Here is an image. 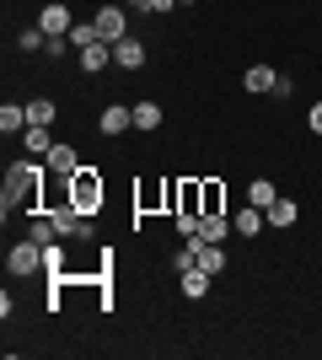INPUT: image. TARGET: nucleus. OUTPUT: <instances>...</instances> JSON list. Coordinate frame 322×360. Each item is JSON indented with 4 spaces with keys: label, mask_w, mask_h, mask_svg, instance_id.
Here are the masks:
<instances>
[{
    "label": "nucleus",
    "mask_w": 322,
    "mask_h": 360,
    "mask_svg": "<svg viewBox=\"0 0 322 360\" xmlns=\"http://www.w3.org/2000/svg\"><path fill=\"white\" fill-rule=\"evenodd\" d=\"M38 178H43V172H38V162H16L11 167V178H6V210H11V205H27V210H38Z\"/></svg>",
    "instance_id": "f03ea898"
},
{
    "label": "nucleus",
    "mask_w": 322,
    "mask_h": 360,
    "mask_svg": "<svg viewBox=\"0 0 322 360\" xmlns=\"http://www.w3.org/2000/svg\"><path fill=\"white\" fill-rule=\"evenodd\" d=\"M70 44H76V49H92L97 44V22H76V27H70Z\"/></svg>",
    "instance_id": "5701e85b"
},
{
    "label": "nucleus",
    "mask_w": 322,
    "mask_h": 360,
    "mask_svg": "<svg viewBox=\"0 0 322 360\" xmlns=\"http://www.w3.org/2000/svg\"><path fill=\"white\" fill-rule=\"evenodd\" d=\"M0 129H6V135H27V108L6 103V108H0Z\"/></svg>",
    "instance_id": "2eb2a0df"
},
{
    "label": "nucleus",
    "mask_w": 322,
    "mask_h": 360,
    "mask_svg": "<svg viewBox=\"0 0 322 360\" xmlns=\"http://www.w3.org/2000/svg\"><path fill=\"white\" fill-rule=\"evenodd\" d=\"M97 38H102V44H119V38H129V16H123V6L119 0H113V6H97Z\"/></svg>",
    "instance_id": "7ed1b4c3"
},
{
    "label": "nucleus",
    "mask_w": 322,
    "mask_h": 360,
    "mask_svg": "<svg viewBox=\"0 0 322 360\" xmlns=\"http://www.w3.org/2000/svg\"><path fill=\"white\" fill-rule=\"evenodd\" d=\"M65 199H70L81 215H97V210H102L107 188H102V178H97V167H81L76 178H65Z\"/></svg>",
    "instance_id": "f257e3e1"
},
{
    "label": "nucleus",
    "mask_w": 322,
    "mask_h": 360,
    "mask_svg": "<svg viewBox=\"0 0 322 360\" xmlns=\"http://www.w3.org/2000/svg\"><path fill=\"white\" fill-rule=\"evenodd\" d=\"M22 146H27V156H48V150H54V140H48V129H38V124H32L27 135H22Z\"/></svg>",
    "instance_id": "aec40b11"
},
{
    "label": "nucleus",
    "mask_w": 322,
    "mask_h": 360,
    "mask_svg": "<svg viewBox=\"0 0 322 360\" xmlns=\"http://www.w3.org/2000/svg\"><path fill=\"white\" fill-rule=\"evenodd\" d=\"M226 231H231L226 215H199V237L204 242H226Z\"/></svg>",
    "instance_id": "a211bd4d"
},
{
    "label": "nucleus",
    "mask_w": 322,
    "mask_h": 360,
    "mask_svg": "<svg viewBox=\"0 0 322 360\" xmlns=\"http://www.w3.org/2000/svg\"><path fill=\"white\" fill-rule=\"evenodd\" d=\"M295 221H301V205H295V199H274V205H269V226H274V231H290Z\"/></svg>",
    "instance_id": "9b49d317"
},
{
    "label": "nucleus",
    "mask_w": 322,
    "mask_h": 360,
    "mask_svg": "<svg viewBox=\"0 0 322 360\" xmlns=\"http://www.w3.org/2000/svg\"><path fill=\"white\" fill-rule=\"evenodd\" d=\"M119 6H140V11H145V0H119Z\"/></svg>",
    "instance_id": "bb28decb"
},
{
    "label": "nucleus",
    "mask_w": 322,
    "mask_h": 360,
    "mask_svg": "<svg viewBox=\"0 0 322 360\" xmlns=\"http://www.w3.org/2000/svg\"><path fill=\"white\" fill-rule=\"evenodd\" d=\"M242 86H247V91H274V86H279V75L269 70V65H253V70L242 75Z\"/></svg>",
    "instance_id": "4468645a"
},
{
    "label": "nucleus",
    "mask_w": 322,
    "mask_h": 360,
    "mask_svg": "<svg viewBox=\"0 0 322 360\" xmlns=\"http://www.w3.org/2000/svg\"><path fill=\"white\" fill-rule=\"evenodd\" d=\"M38 27H43L48 38H70V27H76V22H70V6H65V0H48L43 11H38Z\"/></svg>",
    "instance_id": "39448f33"
},
{
    "label": "nucleus",
    "mask_w": 322,
    "mask_h": 360,
    "mask_svg": "<svg viewBox=\"0 0 322 360\" xmlns=\"http://www.w3.org/2000/svg\"><path fill=\"white\" fill-rule=\"evenodd\" d=\"M43 162H48V172H54V178H76V172H81V156H76V146H54V150H48V156H43Z\"/></svg>",
    "instance_id": "423d86ee"
},
{
    "label": "nucleus",
    "mask_w": 322,
    "mask_h": 360,
    "mask_svg": "<svg viewBox=\"0 0 322 360\" xmlns=\"http://www.w3.org/2000/svg\"><path fill=\"white\" fill-rule=\"evenodd\" d=\"M123 129H135V108H123V103L102 108V135H123Z\"/></svg>",
    "instance_id": "9d476101"
},
{
    "label": "nucleus",
    "mask_w": 322,
    "mask_h": 360,
    "mask_svg": "<svg viewBox=\"0 0 322 360\" xmlns=\"http://www.w3.org/2000/svg\"><path fill=\"white\" fill-rule=\"evenodd\" d=\"M204 215H226V188H220V178H204Z\"/></svg>",
    "instance_id": "f3484780"
},
{
    "label": "nucleus",
    "mask_w": 322,
    "mask_h": 360,
    "mask_svg": "<svg viewBox=\"0 0 322 360\" xmlns=\"http://www.w3.org/2000/svg\"><path fill=\"white\" fill-rule=\"evenodd\" d=\"M274 183H269V178H253V183H247V205H258V210H269V205H274Z\"/></svg>",
    "instance_id": "dca6fc26"
},
{
    "label": "nucleus",
    "mask_w": 322,
    "mask_h": 360,
    "mask_svg": "<svg viewBox=\"0 0 322 360\" xmlns=\"http://www.w3.org/2000/svg\"><path fill=\"white\" fill-rule=\"evenodd\" d=\"M135 129H161V103H135Z\"/></svg>",
    "instance_id": "6ab92c4d"
},
{
    "label": "nucleus",
    "mask_w": 322,
    "mask_h": 360,
    "mask_svg": "<svg viewBox=\"0 0 322 360\" xmlns=\"http://www.w3.org/2000/svg\"><path fill=\"white\" fill-rule=\"evenodd\" d=\"M210 280H215V274H204L199 264H194V269H183V296H188V301H204V296H210Z\"/></svg>",
    "instance_id": "f8f14e48"
},
{
    "label": "nucleus",
    "mask_w": 322,
    "mask_h": 360,
    "mask_svg": "<svg viewBox=\"0 0 322 360\" xmlns=\"http://www.w3.org/2000/svg\"><path fill=\"white\" fill-rule=\"evenodd\" d=\"M199 269L204 274H226V242H204L199 248Z\"/></svg>",
    "instance_id": "ddd939ff"
},
{
    "label": "nucleus",
    "mask_w": 322,
    "mask_h": 360,
    "mask_svg": "<svg viewBox=\"0 0 322 360\" xmlns=\"http://www.w3.org/2000/svg\"><path fill=\"white\" fill-rule=\"evenodd\" d=\"M177 6H194V0H177Z\"/></svg>",
    "instance_id": "cd10ccee"
},
{
    "label": "nucleus",
    "mask_w": 322,
    "mask_h": 360,
    "mask_svg": "<svg viewBox=\"0 0 322 360\" xmlns=\"http://www.w3.org/2000/svg\"><path fill=\"white\" fill-rule=\"evenodd\" d=\"M113 65H119V70H140V65H145V44H140V38H119V44H113Z\"/></svg>",
    "instance_id": "6e6552de"
},
{
    "label": "nucleus",
    "mask_w": 322,
    "mask_h": 360,
    "mask_svg": "<svg viewBox=\"0 0 322 360\" xmlns=\"http://www.w3.org/2000/svg\"><path fill=\"white\" fill-rule=\"evenodd\" d=\"M172 221H177V231H183V237H199V215H172Z\"/></svg>",
    "instance_id": "b1692460"
},
{
    "label": "nucleus",
    "mask_w": 322,
    "mask_h": 360,
    "mask_svg": "<svg viewBox=\"0 0 322 360\" xmlns=\"http://www.w3.org/2000/svg\"><path fill=\"white\" fill-rule=\"evenodd\" d=\"M263 226H269V210H258V205H247V210L231 215V231H236V237H258Z\"/></svg>",
    "instance_id": "0eeeda50"
},
{
    "label": "nucleus",
    "mask_w": 322,
    "mask_h": 360,
    "mask_svg": "<svg viewBox=\"0 0 322 360\" xmlns=\"http://www.w3.org/2000/svg\"><path fill=\"white\" fill-rule=\"evenodd\" d=\"M307 129H311V135H322V103H311V113H307Z\"/></svg>",
    "instance_id": "393cba45"
},
{
    "label": "nucleus",
    "mask_w": 322,
    "mask_h": 360,
    "mask_svg": "<svg viewBox=\"0 0 322 360\" xmlns=\"http://www.w3.org/2000/svg\"><path fill=\"white\" fill-rule=\"evenodd\" d=\"M6 269H11L16 274V280H22V274H38V269H43V248H38V242H16V248H11V253H6Z\"/></svg>",
    "instance_id": "20e7f679"
},
{
    "label": "nucleus",
    "mask_w": 322,
    "mask_h": 360,
    "mask_svg": "<svg viewBox=\"0 0 322 360\" xmlns=\"http://www.w3.org/2000/svg\"><path fill=\"white\" fill-rule=\"evenodd\" d=\"M172 6H177V0H145V11H156V16H167Z\"/></svg>",
    "instance_id": "a878e982"
},
{
    "label": "nucleus",
    "mask_w": 322,
    "mask_h": 360,
    "mask_svg": "<svg viewBox=\"0 0 322 360\" xmlns=\"http://www.w3.org/2000/svg\"><path fill=\"white\" fill-rule=\"evenodd\" d=\"M107 65H113V44H102V38H97L92 49H81V70H86V75H102Z\"/></svg>",
    "instance_id": "1a4fd4ad"
},
{
    "label": "nucleus",
    "mask_w": 322,
    "mask_h": 360,
    "mask_svg": "<svg viewBox=\"0 0 322 360\" xmlns=\"http://www.w3.org/2000/svg\"><path fill=\"white\" fill-rule=\"evenodd\" d=\"M32 124H38V129H48V124H54V103H48V97L27 103V129H32Z\"/></svg>",
    "instance_id": "412c9836"
},
{
    "label": "nucleus",
    "mask_w": 322,
    "mask_h": 360,
    "mask_svg": "<svg viewBox=\"0 0 322 360\" xmlns=\"http://www.w3.org/2000/svg\"><path fill=\"white\" fill-rule=\"evenodd\" d=\"M32 242H38V248H48V242H60V231H54V221H48V215H38V221H32V231H27Z\"/></svg>",
    "instance_id": "4be33fe9"
}]
</instances>
